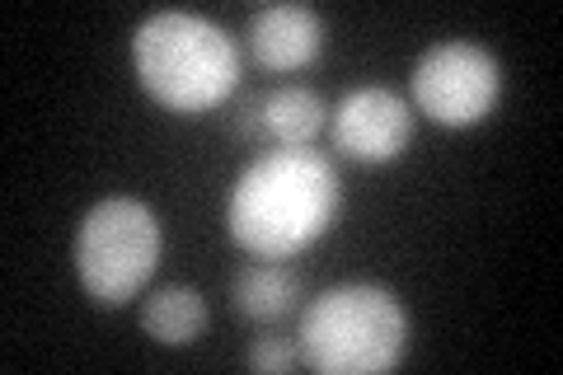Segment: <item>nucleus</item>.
I'll return each instance as SVG.
<instances>
[{"mask_svg": "<svg viewBox=\"0 0 563 375\" xmlns=\"http://www.w3.org/2000/svg\"><path fill=\"white\" fill-rule=\"evenodd\" d=\"M343 188L333 165L310 146H273L240 169L225 225L254 258H296L329 235Z\"/></svg>", "mask_w": 563, "mask_h": 375, "instance_id": "f257e3e1", "label": "nucleus"}, {"mask_svg": "<svg viewBox=\"0 0 563 375\" xmlns=\"http://www.w3.org/2000/svg\"><path fill=\"white\" fill-rule=\"evenodd\" d=\"M132 70L141 89L169 113L221 109L240 89V52L221 24L188 10H161L132 33Z\"/></svg>", "mask_w": 563, "mask_h": 375, "instance_id": "f03ea898", "label": "nucleus"}, {"mask_svg": "<svg viewBox=\"0 0 563 375\" xmlns=\"http://www.w3.org/2000/svg\"><path fill=\"white\" fill-rule=\"evenodd\" d=\"M301 362L320 375H376L404 362L409 315L399 296L366 282L329 287L301 310L296 324Z\"/></svg>", "mask_w": 563, "mask_h": 375, "instance_id": "7ed1b4c3", "label": "nucleus"}, {"mask_svg": "<svg viewBox=\"0 0 563 375\" xmlns=\"http://www.w3.org/2000/svg\"><path fill=\"white\" fill-rule=\"evenodd\" d=\"M161 221L136 198H103L85 211L76 230V277L85 296L103 310H118L146 287L161 263Z\"/></svg>", "mask_w": 563, "mask_h": 375, "instance_id": "20e7f679", "label": "nucleus"}, {"mask_svg": "<svg viewBox=\"0 0 563 375\" xmlns=\"http://www.w3.org/2000/svg\"><path fill=\"white\" fill-rule=\"evenodd\" d=\"M409 89L418 109L432 122H442V128H479L503 95V66L488 47L470 38H451L422 52L409 76Z\"/></svg>", "mask_w": 563, "mask_h": 375, "instance_id": "39448f33", "label": "nucleus"}, {"mask_svg": "<svg viewBox=\"0 0 563 375\" xmlns=\"http://www.w3.org/2000/svg\"><path fill=\"white\" fill-rule=\"evenodd\" d=\"M329 132H333V146L347 159H357V165H390L409 146L413 113L395 89L362 85L343 95V103L329 113Z\"/></svg>", "mask_w": 563, "mask_h": 375, "instance_id": "423d86ee", "label": "nucleus"}, {"mask_svg": "<svg viewBox=\"0 0 563 375\" xmlns=\"http://www.w3.org/2000/svg\"><path fill=\"white\" fill-rule=\"evenodd\" d=\"M250 52L263 70H301L324 52V20L310 5H263L250 20Z\"/></svg>", "mask_w": 563, "mask_h": 375, "instance_id": "0eeeda50", "label": "nucleus"}, {"mask_svg": "<svg viewBox=\"0 0 563 375\" xmlns=\"http://www.w3.org/2000/svg\"><path fill=\"white\" fill-rule=\"evenodd\" d=\"M329 109L324 99L306 85H282L273 95L254 99L240 118V132L254 141V146L273 151V146H310L314 136L324 132Z\"/></svg>", "mask_w": 563, "mask_h": 375, "instance_id": "6e6552de", "label": "nucleus"}, {"mask_svg": "<svg viewBox=\"0 0 563 375\" xmlns=\"http://www.w3.org/2000/svg\"><path fill=\"white\" fill-rule=\"evenodd\" d=\"M301 300V277L291 267H282V258H263L254 267L231 282V306L244 319H258V324H273V319H287Z\"/></svg>", "mask_w": 563, "mask_h": 375, "instance_id": "1a4fd4ad", "label": "nucleus"}, {"mask_svg": "<svg viewBox=\"0 0 563 375\" xmlns=\"http://www.w3.org/2000/svg\"><path fill=\"white\" fill-rule=\"evenodd\" d=\"M141 329L161 348H188L207 329V300L192 287H161L141 306Z\"/></svg>", "mask_w": 563, "mask_h": 375, "instance_id": "9d476101", "label": "nucleus"}, {"mask_svg": "<svg viewBox=\"0 0 563 375\" xmlns=\"http://www.w3.org/2000/svg\"><path fill=\"white\" fill-rule=\"evenodd\" d=\"M296 362H301V348H296V338H277V333L254 338V348L244 352V366H250V371L282 375V371H291Z\"/></svg>", "mask_w": 563, "mask_h": 375, "instance_id": "9b49d317", "label": "nucleus"}]
</instances>
